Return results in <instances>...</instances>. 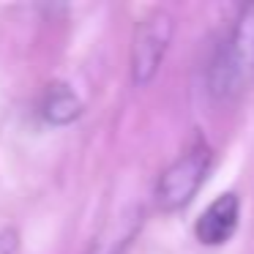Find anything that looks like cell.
<instances>
[{
    "label": "cell",
    "instance_id": "8992f818",
    "mask_svg": "<svg viewBox=\"0 0 254 254\" xmlns=\"http://www.w3.org/2000/svg\"><path fill=\"white\" fill-rule=\"evenodd\" d=\"M17 246H19L17 232H11V230L0 232V254H17Z\"/></svg>",
    "mask_w": 254,
    "mask_h": 254
},
{
    "label": "cell",
    "instance_id": "5b68a950",
    "mask_svg": "<svg viewBox=\"0 0 254 254\" xmlns=\"http://www.w3.org/2000/svg\"><path fill=\"white\" fill-rule=\"evenodd\" d=\"M41 115L55 126H66L82 115V101L68 85H50L41 99Z\"/></svg>",
    "mask_w": 254,
    "mask_h": 254
},
{
    "label": "cell",
    "instance_id": "6da1fadb",
    "mask_svg": "<svg viewBox=\"0 0 254 254\" xmlns=\"http://www.w3.org/2000/svg\"><path fill=\"white\" fill-rule=\"evenodd\" d=\"M254 79V3L243 6L230 36L216 50L208 85L216 99H235Z\"/></svg>",
    "mask_w": 254,
    "mask_h": 254
},
{
    "label": "cell",
    "instance_id": "3957f363",
    "mask_svg": "<svg viewBox=\"0 0 254 254\" xmlns=\"http://www.w3.org/2000/svg\"><path fill=\"white\" fill-rule=\"evenodd\" d=\"M172 30L175 22L167 11H153L139 22L131 50V77L137 85H148L161 68V61L172 41Z\"/></svg>",
    "mask_w": 254,
    "mask_h": 254
},
{
    "label": "cell",
    "instance_id": "277c9868",
    "mask_svg": "<svg viewBox=\"0 0 254 254\" xmlns=\"http://www.w3.org/2000/svg\"><path fill=\"white\" fill-rule=\"evenodd\" d=\"M238 221H241V199H238V194L232 191L219 194L199 213L197 224H194V235L202 246H221L235 235Z\"/></svg>",
    "mask_w": 254,
    "mask_h": 254
},
{
    "label": "cell",
    "instance_id": "7a4b0ae2",
    "mask_svg": "<svg viewBox=\"0 0 254 254\" xmlns=\"http://www.w3.org/2000/svg\"><path fill=\"white\" fill-rule=\"evenodd\" d=\"M208 172H210V150L205 142H197L161 172L159 183H156L159 208L167 210V213L186 208L194 199V194L199 191V186L205 183Z\"/></svg>",
    "mask_w": 254,
    "mask_h": 254
}]
</instances>
